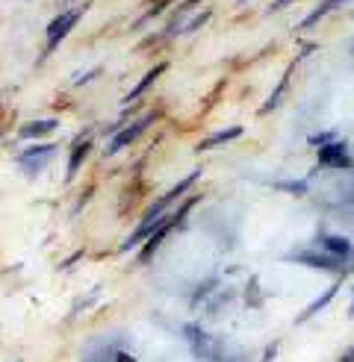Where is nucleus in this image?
<instances>
[{"mask_svg": "<svg viewBox=\"0 0 354 362\" xmlns=\"http://www.w3.org/2000/svg\"><path fill=\"white\" fill-rule=\"evenodd\" d=\"M287 262H298V265H307L313 271H328V274H351L354 271V262H343V259H336L331 257V253L325 250H319V247H304V250H290L287 257H283Z\"/></svg>", "mask_w": 354, "mask_h": 362, "instance_id": "nucleus-1", "label": "nucleus"}, {"mask_svg": "<svg viewBox=\"0 0 354 362\" xmlns=\"http://www.w3.org/2000/svg\"><path fill=\"white\" fill-rule=\"evenodd\" d=\"M83 12L86 9H65V12H59L53 21L47 24V45H45V57H50L53 50H57V45L65 39V35L74 30V24L83 18Z\"/></svg>", "mask_w": 354, "mask_h": 362, "instance_id": "nucleus-2", "label": "nucleus"}, {"mask_svg": "<svg viewBox=\"0 0 354 362\" xmlns=\"http://www.w3.org/2000/svg\"><path fill=\"white\" fill-rule=\"evenodd\" d=\"M316 168H331V171H343V168H351V151H348V141H331L325 148L316 151Z\"/></svg>", "mask_w": 354, "mask_h": 362, "instance_id": "nucleus-3", "label": "nucleus"}, {"mask_svg": "<svg viewBox=\"0 0 354 362\" xmlns=\"http://www.w3.org/2000/svg\"><path fill=\"white\" fill-rule=\"evenodd\" d=\"M53 151H57V144L35 141V144H30L27 151L18 153V165H21L27 174H39V171H45V165L53 159Z\"/></svg>", "mask_w": 354, "mask_h": 362, "instance_id": "nucleus-4", "label": "nucleus"}, {"mask_svg": "<svg viewBox=\"0 0 354 362\" xmlns=\"http://www.w3.org/2000/svg\"><path fill=\"white\" fill-rule=\"evenodd\" d=\"M156 118V112H148V115H142L139 121H133L130 127H124V130H118L113 139H110V144H106V156H113V153H118V151H124V148H127V144H133L142 133H145V127L151 124Z\"/></svg>", "mask_w": 354, "mask_h": 362, "instance_id": "nucleus-5", "label": "nucleus"}, {"mask_svg": "<svg viewBox=\"0 0 354 362\" xmlns=\"http://www.w3.org/2000/svg\"><path fill=\"white\" fill-rule=\"evenodd\" d=\"M316 247L331 253V257L343 259V262H354V242L348 236H340V233H322L316 239Z\"/></svg>", "mask_w": 354, "mask_h": 362, "instance_id": "nucleus-6", "label": "nucleus"}, {"mask_svg": "<svg viewBox=\"0 0 354 362\" xmlns=\"http://www.w3.org/2000/svg\"><path fill=\"white\" fill-rule=\"evenodd\" d=\"M174 227H177V224H174V215H166V221L159 224V227L151 233V236H148V242H145V250L139 253V259H142V262H148V259L154 257V250L159 247V242H163V239L169 236V233H171Z\"/></svg>", "mask_w": 354, "mask_h": 362, "instance_id": "nucleus-7", "label": "nucleus"}, {"mask_svg": "<svg viewBox=\"0 0 354 362\" xmlns=\"http://www.w3.org/2000/svg\"><path fill=\"white\" fill-rule=\"evenodd\" d=\"M340 286H343L340 280H336V283H331V286L325 288V292H322V295H319V298H316V300H313V303L307 306V310H304V313H301V315L295 318V324H304V321H310V318H313L316 313H322V310H325V306H328V303H331V300L336 298V292H340Z\"/></svg>", "mask_w": 354, "mask_h": 362, "instance_id": "nucleus-8", "label": "nucleus"}, {"mask_svg": "<svg viewBox=\"0 0 354 362\" xmlns=\"http://www.w3.org/2000/svg\"><path fill=\"white\" fill-rule=\"evenodd\" d=\"M166 68H169V62H159V65H154V68L148 71V74H145V77H142V80H139V83L130 88V95L124 98V103H133V100H139V98L145 95L148 88H151V86L159 80V74H166Z\"/></svg>", "mask_w": 354, "mask_h": 362, "instance_id": "nucleus-9", "label": "nucleus"}, {"mask_svg": "<svg viewBox=\"0 0 354 362\" xmlns=\"http://www.w3.org/2000/svg\"><path fill=\"white\" fill-rule=\"evenodd\" d=\"M88 148H92V139H77L74 141V151H71V159H68V171H65V180H74V174L80 171V165H83V159H86V153H88Z\"/></svg>", "mask_w": 354, "mask_h": 362, "instance_id": "nucleus-10", "label": "nucleus"}, {"mask_svg": "<svg viewBox=\"0 0 354 362\" xmlns=\"http://www.w3.org/2000/svg\"><path fill=\"white\" fill-rule=\"evenodd\" d=\"M59 127V121L57 118H42V121H30V124H24L21 130H18V136L21 139H39V136H47V133H53Z\"/></svg>", "mask_w": 354, "mask_h": 362, "instance_id": "nucleus-11", "label": "nucleus"}, {"mask_svg": "<svg viewBox=\"0 0 354 362\" xmlns=\"http://www.w3.org/2000/svg\"><path fill=\"white\" fill-rule=\"evenodd\" d=\"M245 130L236 124V127H227V130H219V133H212V136H207L201 144H198V151H212V148H219V144H227V141H234V139H239Z\"/></svg>", "mask_w": 354, "mask_h": 362, "instance_id": "nucleus-12", "label": "nucleus"}, {"mask_svg": "<svg viewBox=\"0 0 354 362\" xmlns=\"http://www.w3.org/2000/svg\"><path fill=\"white\" fill-rule=\"evenodd\" d=\"M290 74H292V68L287 71V74H283L280 80H278V88H275V92L269 95V98H266V103H263V115L266 112H272V110H278V106H280V98H283V92H287V86H290Z\"/></svg>", "mask_w": 354, "mask_h": 362, "instance_id": "nucleus-13", "label": "nucleus"}, {"mask_svg": "<svg viewBox=\"0 0 354 362\" xmlns=\"http://www.w3.org/2000/svg\"><path fill=\"white\" fill-rule=\"evenodd\" d=\"M340 4H346V0H322V4H319L307 18H304V21H301V30H310L316 21H322V18L333 9V6H340Z\"/></svg>", "mask_w": 354, "mask_h": 362, "instance_id": "nucleus-14", "label": "nucleus"}, {"mask_svg": "<svg viewBox=\"0 0 354 362\" xmlns=\"http://www.w3.org/2000/svg\"><path fill=\"white\" fill-rule=\"evenodd\" d=\"M275 189H278V192H290V194H295V197H307L310 180H278Z\"/></svg>", "mask_w": 354, "mask_h": 362, "instance_id": "nucleus-15", "label": "nucleus"}, {"mask_svg": "<svg viewBox=\"0 0 354 362\" xmlns=\"http://www.w3.org/2000/svg\"><path fill=\"white\" fill-rule=\"evenodd\" d=\"M201 174H204L201 168H195V171H189V174H186V177L181 180V183H177V186H171V189H169V197H171V201H177V197H181L183 192H189V189H192L195 183H198V180H201Z\"/></svg>", "mask_w": 354, "mask_h": 362, "instance_id": "nucleus-16", "label": "nucleus"}, {"mask_svg": "<svg viewBox=\"0 0 354 362\" xmlns=\"http://www.w3.org/2000/svg\"><path fill=\"white\" fill-rule=\"evenodd\" d=\"M234 298H236V295H234V288H222V292L216 295V300H210V303H207V313H210V315H212V313H219V306H227Z\"/></svg>", "mask_w": 354, "mask_h": 362, "instance_id": "nucleus-17", "label": "nucleus"}, {"mask_svg": "<svg viewBox=\"0 0 354 362\" xmlns=\"http://www.w3.org/2000/svg\"><path fill=\"white\" fill-rule=\"evenodd\" d=\"M210 18H212V9H204L201 15H195V18H192V21H186L181 33H183V35H189V33H195V30H201V27H204V24L210 21Z\"/></svg>", "mask_w": 354, "mask_h": 362, "instance_id": "nucleus-18", "label": "nucleus"}, {"mask_svg": "<svg viewBox=\"0 0 354 362\" xmlns=\"http://www.w3.org/2000/svg\"><path fill=\"white\" fill-rule=\"evenodd\" d=\"M216 286H219V280H216V277H210L207 283H201V286H198V292H195V295H192V306H198L201 300H207V298L212 295V292H210V288H216Z\"/></svg>", "mask_w": 354, "mask_h": 362, "instance_id": "nucleus-19", "label": "nucleus"}, {"mask_svg": "<svg viewBox=\"0 0 354 362\" xmlns=\"http://www.w3.org/2000/svg\"><path fill=\"white\" fill-rule=\"evenodd\" d=\"M245 303H248V306H260V303H263V298H260V286H257V277H251V283H248V288H245Z\"/></svg>", "mask_w": 354, "mask_h": 362, "instance_id": "nucleus-20", "label": "nucleus"}, {"mask_svg": "<svg viewBox=\"0 0 354 362\" xmlns=\"http://www.w3.org/2000/svg\"><path fill=\"white\" fill-rule=\"evenodd\" d=\"M169 4H171V0H156V4H154V6L148 9V12H145V15H142V18H139V24H136V27H142V24H145V21H151V18H154V15H159V12H163V9L169 6Z\"/></svg>", "mask_w": 354, "mask_h": 362, "instance_id": "nucleus-21", "label": "nucleus"}, {"mask_svg": "<svg viewBox=\"0 0 354 362\" xmlns=\"http://www.w3.org/2000/svg\"><path fill=\"white\" fill-rule=\"evenodd\" d=\"M195 204H198V197H189V201L181 206V212H174V224H177V227H183V218L189 215V209H192Z\"/></svg>", "mask_w": 354, "mask_h": 362, "instance_id": "nucleus-22", "label": "nucleus"}, {"mask_svg": "<svg viewBox=\"0 0 354 362\" xmlns=\"http://www.w3.org/2000/svg\"><path fill=\"white\" fill-rule=\"evenodd\" d=\"M307 141L313 144V148H325V144H331V141H333V133H313Z\"/></svg>", "mask_w": 354, "mask_h": 362, "instance_id": "nucleus-23", "label": "nucleus"}, {"mask_svg": "<svg viewBox=\"0 0 354 362\" xmlns=\"http://www.w3.org/2000/svg\"><path fill=\"white\" fill-rule=\"evenodd\" d=\"M95 74H101V68L95 65L92 71H86V74H74V86H83V83H88V80H92Z\"/></svg>", "mask_w": 354, "mask_h": 362, "instance_id": "nucleus-24", "label": "nucleus"}, {"mask_svg": "<svg viewBox=\"0 0 354 362\" xmlns=\"http://www.w3.org/2000/svg\"><path fill=\"white\" fill-rule=\"evenodd\" d=\"M275 356H278V341H272V345H269V348H266V351H263L260 362H272Z\"/></svg>", "mask_w": 354, "mask_h": 362, "instance_id": "nucleus-25", "label": "nucleus"}, {"mask_svg": "<svg viewBox=\"0 0 354 362\" xmlns=\"http://www.w3.org/2000/svg\"><path fill=\"white\" fill-rule=\"evenodd\" d=\"M113 362H136V356H133V354H127V351H115Z\"/></svg>", "mask_w": 354, "mask_h": 362, "instance_id": "nucleus-26", "label": "nucleus"}, {"mask_svg": "<svg viewBox=\"0 0 354 362\" xmlns=\"http://www.w3.org/2000/svg\"><path fill=\"white\" fill-rule=\"evenodd\" d=\"M287 4H290V0H272V4H269V9H266V12H269V15H272V12H280V9L287 6Z\"/></svg>", "mask_w": 354, "mask_h": 362, "instance_id": "nucleus-27", "label": "nucleus"}, {"mask_svg": "<svg viewBox=\"0 0 354 362\" xmlns=\"http://www.w3.org/2000/svg\"><path fill=\"white\" fill-rule=\"evenodd\" d=\"M348 318H354V300H351V306H348Z\"/></svg>", "mask_w": 354, "mask_h": 362, "instance_id": "nucleus-28", "label": "nucleus"}, {"mask_svg": "<svg viewBox=\"0 0 354 362\" xmlns=\"http://www.w3.org/2000/svg\"><path fill=\"white\" fill-rule=\"evenodd\" d=\"M242 4H245V0H236V6H242Z\"/></svg>", "mask_w": 354, "mask_h": 362, "instance_id": "nucleus-29", "label": "nucleus"}, {"mask_svg": "<svg viewBox=\"0 0 354 362\" xmlns=\"http://www.w3.org/2000/svg\"><path fill=\"white\" fill-rule=\"evenodd\" d=\"M15 362H21V359H15Z\"/></svg>", "mask_w": 354, "mask_h": 362, "instance_id": "nucleus-30", "label": "nucleus"}, {"mask_svg": "<svg viewBox=\"0 0 354 362\" xmlns=\"http://www.w3.org/2000/svg\"><path fill=\"white\" fill-rule=\"evenodd\" d=\"M351 53H354V47H351Z\"/></svg>", "mask_w": 354, "mask_h": 362, "instance_id": "nucleus-31", "label": "nucleus"}]
</instances>
